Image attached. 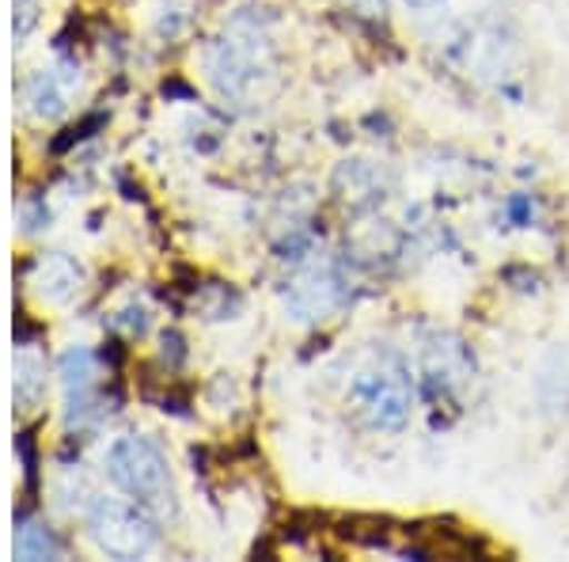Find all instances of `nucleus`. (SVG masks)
<instances>
[{
  "label": "nucleus",
  "instance_id": "nucleus-8",
  "mask_svg": "<svg viewBox=\"0 0 569 562\" xmlns=\"http://www.w3.org/2000/svg\"><path fill=\"white\" fill-rule=\"evenodd\" d=\"M61 376H66L69 392V414H77V418L96 414V362L88 349H69L61 357Z\"/></svg>",
  "mask_w": 569,
  "mask_h": 562
},
{
  "label": "nucleus",
  "instance_id": "nucleus-10",
  "mask_svg": "<svg viewBox=\"0 0 569 562\" xmlns=\"http://www.w3.org/2000/svg\"><path fill=\"white\" fill-rule=\"evenodd\" d=\"M16 551H20L23 559H46V555H58V543H53L50 532H39L31 524V529L20 532V543H16Z\"/></svg>",
  "mask_w": 569,
  "mask_h": 562
},
{
  "label": "nucleus",
  "instance_id": "nucleus-6",
  "mask_svg": "<svg viewBox=\"0 0 569 562\" xmlns=\"http://www.w3.org/2000/svg\"><path fill=\"white\" fill-rule=\"evenodd\" d=\"M350 300V285L335 263H308L292 274L284 304L297 319H327Z\"/></svg>",
  "mask_w": 569,
  "mask_h": 562
},
{
  "label": "nucleus",
  "instance_id": "nucleus-2",
  "mask_svg": "<svg viewBox=\"0 0 569 562\" xmlns=\"http://www.w3.org/2000/svg\"><path fill=\"white\" fill-rule=\"evenodd\" d=\"M107 475L144 513H176V483L163 448L149 437H118L107 453Z\"/></svg>",
  "mask_w": 569,
  "mask_h": 562
},
{
  "label": "nucleus",
  "instance_id": "nucleus-9",
  "mask_svg": "<svg viewBox=\"0 0 569 562\" xmlns=\"http://www.w3.org/2000/svg\"><path fill=\"white\" fill-rule=\"evenodd\" d=\"M338 183H350V198L353 206H369V201H380L383 190L391 187V179H383L380 164H369V160H353L338 171Z\"/></svg>",
  "mask_w": 569,
  "mask_h": 562
},
{
  "label": "nucleus",
  "instance_id": "nucleus-1",
  "mask_svg": "<svg viewBox=\"0 0 569 562\" xmlns=\"http://www.w3.org/2000/svg\"><path fill=\"white\" fill-rule=\"evenodd\" d=\"M350 407L369 430L395 433L407 426L415 411V376L402 357L380 349L369 365L357 368L350 381Z\"/></svg>",
  "mask_w": 569,
  "mask_h": 562
},
{
  "label": "nucleus",
  "instance_id": "nucleus-12",
  "mask_svg": "<svg viewBox=\"0 0 569 562\" xmlns=\"http://www.w3.org/2000/svg\"><path fill=\"white\" fill-rule=\"evenodd\" d=\"M353 4L361 8L365 16H380V20L388 16V0H353Z\"/></svg>",
  "mask_w": 569,
  "mask_h": 562
},
{
  "label": "nucleus",
  "instance_id": "nucleus-7",
  "mask_svg": "<svg viewBox=\"0 0 569 562\" xmlns=\"http://www.w3.org/2000/svg\"><path fill=\"white\" fill-rule=\"evenodd\" d=\"M536 400L550 418L569 414V343L547 349V357L536 368Z\"/></svg>",
  "mask_w": 569,
  "mask_h": 562
},
{
  "label": "nucleus",
  "instance_id": "nucleus-5",
  "mask_svg": "<svg viewBox=\"0 0 569 562\" xmlns=\"http://www.w3.org/2000/svg\"><path fill=\"white\" fill-rule=\"evenodd\" d=\"M475 381V354L463 346V338L437 331L421 346V384L433 403H460L463 392Z\"/></svg>",
  "mask_w": 569,
  "mask_h": 562
},
{
  "label": "nucleus",
  "instance_id": "nucleus-4",
  "mask_svg": "<svg viewBox=\"0 0 569 562\" xmlns=\"http://www.w3.org/2000/svg\"><path fill=\"white\" fill-rule=\"evenodd\" d=\"M88 532L114 559H144L156 548V529L141 505H126L118 497H96L91 502Z\"/></svg>",
  "mask_w": 569,
  "mask_h": 562
},
{
  "label": "nucleus",
  "instance_id": "nucleus-11",
  "mask_svg": "<svg viewBox=\"0 0 569 562\" xmlns=\"http://www.w3.org/2000/svg\"><path fill=\"white\" fill-rule=\"evenodd\" d=\"M20 400L23 403H34V400H39V395H42V381H39V376H34V373H39V368H34L31 362H23L20 365Z\"/></svg>",
  "mask_w": 569,
  "mask_h": 562
},
{
  "label": "nucleus",
  "instance_id": "nucleus-3",
  "mask_svg": "<svg viewBox=\"0 0 569 562\" xmlns=\"http://www.w3.org/2000/svg\"><path fill=\"white\" fill-rule=\"evenodd\" d=\"M209 72H213L217 88L224 96H247L262 85L273 72V50L270 39L259 34L254 27H236L224 39L213 46V58H209Z\"/></svg>",
  "mask_w": 569,
  "mask_h": 562
},
{
  "label": "nucleus",
  "instance_id": "nucleus-13",
  "mask_svg": "<svg viewBox=\"0 0 569 562\" xmlns=\"http://www.w3.org/2000/svg\"><path fill=\"white\" fill-rule=\"evenodd\" d=\"M407 4L415 8V12H429V8H440L445 0H407Z\"/></svg>",
  "mask_w": 569,
  "mask_h": 562
}]
</instances>
